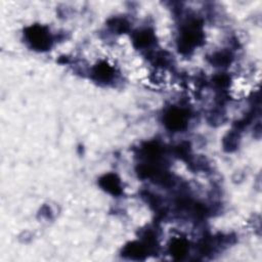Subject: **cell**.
<instances>
[{"instance_id": "obj_1", "label": "cell", "mask_w": 262, "mask_h": 262, "mask_svg": "<svg viewBox=\"0 0 262 262\" xmlns=\"http://www.w3.org/2000/svg\"><path fill=\"white\" fill-rule=\"evenodd\" d=\"M204 40L202 23L199 19H190L181 29L178 39V49L181 53L191 52Z\"/></svg>"}, {"instance_id": "obj_2", "label": "cell", "mask_w": 262, "mask_h": 262, "mask_svg": "<svg viewBox=\"0 0 262 262\" xmlns=\"http://www.w3.org/2000/svg\"><path fill=\"white\" fill-rule=\"evenodd\" d=\"M25 38L32 48L39 51L49 49L53 41L50 31L42 25H33L28 27L25 30Z\"/></svg>"}, {"instance_id": "obj_3", "label": "cell", "mask_w": 262, "mask_h": 262, "mask_svg": "<svg viewBox=\"0 0 262 262\" xmlns=\"http://www.w3.org/2000/svg\"><path fill=\"white\" fill-rule=\"evenodd\" d=\"M188 120V112L178 106H171L163 115V122L165 127L173 132L184 130L187 127Z\"/></svg>"}, {"instance_id": "obj_4", "label": "cell", "mask_w": 262, "mask_h": 262, "mask_svg": "<svg viewBox=\"0 0 262 262\" xmlns=\"http://www.w3.org/2000/svg\"><path fill=\"white\" fill-rule=\"evenodd\" d=\"M91 78L99 84H107L115 78V69L106 61H100L92 68Z\"/></svg>"}, {"instance_id": "obj_5", "label": "cell", "mask_w": 262, "mask_h": 262, "mask_svg": "<svg viewBox=\"0 0 262 262\" xmlns=\"http://www.w3.org/2000/svg\"><path fill=\"white\" fill-rule=\"evenodd\" d=\"M148 251H149V249L147 248V246L144 243L131 242L123 248L122 255L128 259L142 260L145 258Z\"/></svg>"}, {"instance_id": "obj_6", "label": "cell", "mask_w": 262, "mask_h": 262, "mask_svg": "<svg viewBox=\"0 0 262 262\" xmlns=\"http://www.w3.org/2000/svg\"><path fill=\"white\" fill-rule=\"evenodd\" d=\"M100 187L113 195L122 193V184L120 178L114 173H107L101 176L98 180Z\"/></svg>"}, {"instance_id": "obj_7", "label": "cell", "mask_w": 262, "mask_h": 262, "mask_svg": "<svg viewBox=\"0 0 262 262\" xmlns=\"http://www.w3.org/2000/svg\"><path fill=\"white\" fill-rule=\"evenodd\" d=\"M155 34L149 29H144L136 32L133 36V44L136 48L142 49L151 46L155 43Z\"/></svg>"}, {"instance_id": "obj_8", "label": "cell", "mask_w": 262, "mask_h": 262, "mask_svg": "<svg viewBox=\"0 0 262 262\" xmlns=\"http://www.w3.org/2000/svg\"><path fill=\"white\" fill-rule=\"evenodd\" d=\"M169 251L175 259H182L188 252V242L183 237H175L170 243Z\"/></svg>"}, {"instance_id": "obj_9", "label": "cell", "mask_w": 262, "mask_h": 262, "mask_svg": "<svg viewBox=\"0 0 262 262\" xmlns=\"http://www.w3.org/2000/svg\"><path fill=\"white\" fill-rule=\"evenodd\" d=\"M232 53L229 50H219L214 52L210 57L209 60L215 67H226L232 61Z\"/></svg>"}, {"instance_id": "obj_10", "label": "cell", "mask_w": 262, "mask_h": 262, "mask_svg": "<svg viewBox=\"0 0 262 262\" xmlns=\"http://www.w3.org/2000/svg\"><path fill=\"white\" fill-rule=\"evenodd\" d=\"M238 144V133L236 132H229L223 140L224 149L227 151H231L237 147Z\"/></svg>"}, {"instance_id": "obj_11", "label": "cell", "mask_w": 262, "mask_h": 262, "mask_svg": "<svg viewBox=\"0 0 262 262\" xmlns=\"http://www.w3.org/2000/svg\"><path fill=\"white\" fill-rule=\"evenodd\" d=\"M108 26L118 33H124L129 29V24L125 18L114 17L108 21Z\"/></svg>"}, {"instance_id": "obj_12", "label": "cell", "mask_w": 262, "mask_h": 262, "mask_svg": "<svg viewBox=\"0 0 262 262\" xmlns=\"http://www.w3.org/2000/svg\"><path fill=\"white\" fill-rule=\"evenodd\" d=\"M229 81H230L229 76L224 75V74H219V75L215 76L214 79H213V82H214L219 88H224V87H226V86L229 84Z\"/></svg>"}]
</instances>
